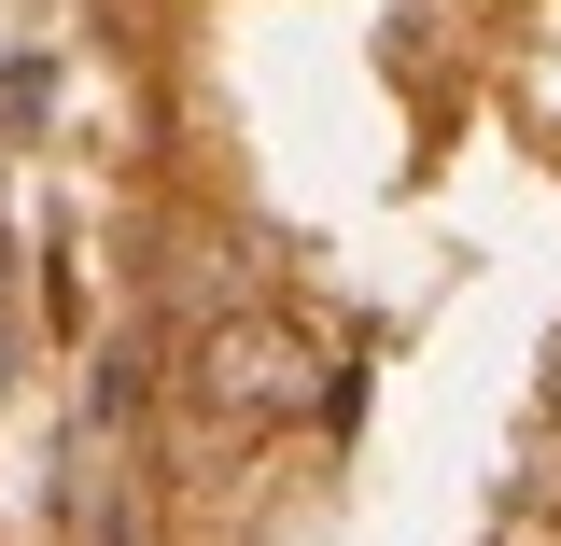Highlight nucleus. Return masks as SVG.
<instances>
[{
  "instance_id": "1",
  "label": "nucleus",
  "mask_w": 561,
  "mask_h": 546,
  "mask_svg": "<svg viewBox=\"0 0 561 546\" xmlns=\"http://www.w3.org/2000/svg\"><path fill=\"white\" fill-rule=\"evenodd\" d=\"M309 393H323V350L295 337L280 309H253V323H225V337L197 350V407L210 420H295Z\"/></svg>"
},
{
  "instance_id": "2",
  "label": "nucleus",
  "mask_w": 561,
  "mask_h": 546,
  "mask_svg": "<svg viewBox=\"0 0 561 546\" xmlns=\"http://www.w3.org/2000/svg\"><path fill=\"white\" fill-rule=\"evenodd\" d=\"M548 407H561V364H548Z\"/></svg>"
}]
</instances>
